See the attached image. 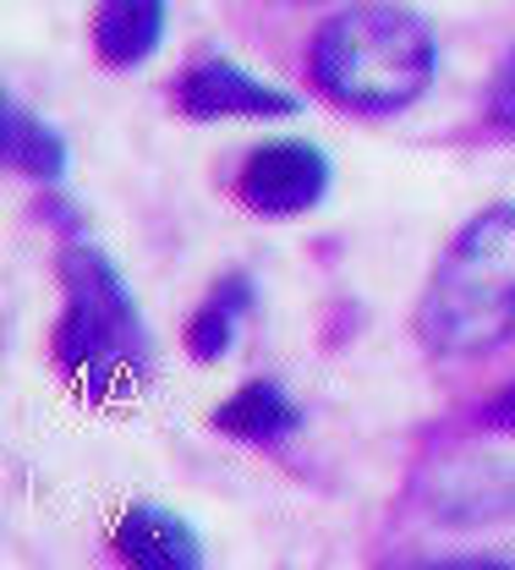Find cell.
Returning a JSON list of instances; mask_svg holds the SVG:
<instances>
[{
  "label": "cell",
  "instance_id": "cell-7",
  "mask_svg": "<svg viewBox=\"0 0 515 570\" xmlns=\"http://www.w3.org/2000/svg\"><path fill=\"white\" fill-rule=\"evenodd\" d=\"M165 6L170 0H99L93 6V50L116 71L138 67L165 39Z\"/></svg>",
  "mask_w": 515,
  "mask_h": 570
},
{
  "label": "cell",
  "instance_id": "cell-11",
  "mask_svg": "<svg viewBox=\"0 0 515 570\" xmlns=\"http://www.w3.org/2000/svg\"><path fill=\"white\" fill-rule=\"evenodd\" d=\"M488 121L505 127V132H515V50L499 61L494 82H488Z\"/></svg>",
  "mask_w": 515,
  "mask_h": 570
},
{
  "label": "cell",
  "instance_id": "cell-3",
  "mask_svg": "<svg viewBox=\"0 0 515 570\" xmlns=\"http://www.w3.org/2000/svg\"><path fill=\"white\" fill-rule=\"evenodd\" d=\"M434 71H439L434 28L395 0L346 6L313 39V82L346 110L368 116L406 110L434 88Z\"/></svg>",
  "mask_w": 515,
  "mask_h": 570
},
{
  "label": "cell",
  "instance_id": "cell-1",
  "mask_svg": "<svg viewBox=\"0 0 515 570\" xmlns=\"http://www.w3.org/2000/svg\"><path fill=\"white\" fill-rule=\"evenodd\" d=\"M56 367L77 384L82 401L116 406L132 401L153 379V335L116 258L72 236L61 247V324H56Z\"/></svg>",
  "mask_w": 515,
  "mask_h": 570
},
{
  "label": "cell",
  "instance_id": "cell-12",
  "mask_svg": "<svg viewBox=\"0 0 515 570\" xmlns=\"http://www.w3.org/2000/svg\"><path fill=\"white\" fill-rule=\"evenodd\" d=\"M483 423L499 428V433H515V384H505V390L483 406Z\"/></svg>",
  "mask_w": 515,
  "mask_h": 570
},
{
  "label": "cell",
  "instance_id": "cell-9",
  "mask_svg": "<svg viewBox=\"0 0 515 570\" xmlns=\"http://www.w3.org/2000/svg\"><path fill=\"white\" fill-rule=\"evenodd\" d=\"M0 142H6V165L11 170H22V176H33L44 187H61V176H67V138L50 121H39L22 99L0 105Z\"/></svg>",
  "mask_w": 515,
  "mask_h": 570
},
{
  "label": "cell",
  "instance_id": "cell-8",
  "mask_svg": "<svg viewBox=\"0 0 515 570\" xmlns=\"http://www.w3.org/2000/svg\"><path fill=\"white\" fill-rule=\"evenodd\" d=\"M215 428L230 433V439H241V444L275 450V444H286L291 433H301V406L286 395V384L252 379V384H241L220 412H215Z\"/></svg>",
  "mask_w": 515,
  "mask_h": 570
},
{
  "label": "cell",
  "instance_id": "cell-2",
  "mask_svg": "<svg viewBox=\"0 0 515 570\" xmlns=\"http://www.w3.org/2000/svg\"><path fill=\"white\" fill-rule=\"evenodd\" d=\"M515 335V204L472 214L439 253L417 302V341L434 356H488Z\"/></svg>",
  "mask_w": 515,
  "mask_h": 570
},
{
  "label": "cell",
  "instance_id": "cell-6",
  "mask_svg": "<svg viewBox=\"0 0 515 570\" xmlns=\"http://www.w3.org/2000/svg\"><path fill=\"white\" fill-rule=\"evenodd\" d=\"M116 554L143 570H198L204 566V538L192 521H181L165 504H132L116 521Z\"/></svg>",
  "mask_w": 515,
  "mask_h": 570
},
{
  "label": "cell",
  "instance_id": "cell-10",
  "mask_svg": "<svg viewBox=\"0 0 515 570\" xmlns=\"http://www.w3.org/2000/svg\"><path fill=\"white\" fill-rule=\"evenodd\" d=\"M247 313H252V281H247V275L220 281L204 296V307L192 313V330H187L192 356H198V362H220V356L230 352V341H236V330H241Z\"/></svg>",
  "mask_w": 515,
  "mask_h": 570
},
{
  "label": "cell",
  "instance_id": "cell-5",
  "mask_svg": "<svg viewBox=\"0 0 515 570\" xmlns=\"http://www.w3.org/2000/svg\"><path fill=\"white\" fill-rule=\"evenodd\" d=\"M176 110L187 121H230V116L236 121H264V116H296L301 99L275 88V82H264V77H252L236 61H225V56H209V61L181 71Z\"/></svg>",
  "mask_w": 515,
  "mask_h": 570
},
{
  "label": "cell",
  "instance_id": "cell-4",
  "mask_svg": "<svg viewBox=\"0 0 515 570\" xmlns=\"http://www.w3.org/2000/svg\"><path fill=\"white\" fill-rule=\"evenodd\" d=\"M329 181H335V170H329V154L318 142L280 138L247 154V165L236 176V193L264 219H291V214L318 209L329 198Z\"/></svg>",
  "mask_w": 515,
  "mask_h": 570
}]
</instances>
